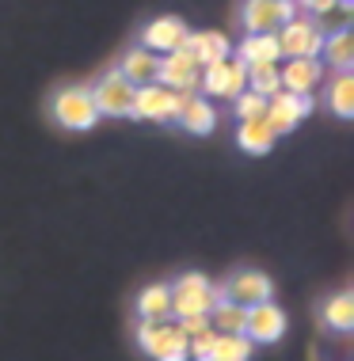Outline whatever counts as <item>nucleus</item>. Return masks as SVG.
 I'll return each mask as SVG.
<instances>
[{"mask_svg": "<svg viewBox=\"0 0 354 361\" xmlns=\"http://www.w3.org/2000/svg\"><path fill=\"white\" fill-rule=\"evenodd\" d=\"M50 118L69 133H88L95 122H100V111H95L92 87L88 84H65L50 95Z\"/></svg>", "mask_w": 354, "mask_h": 361, "instance_id": "obj_1", "label": "nucleus"}, {"mask_svg": "<svg viewBox=\"0 0 354 361\" xmlns=\"http://www.w3.org/2000/svg\"><path fill=\"white\" fill-rule=\"evenodd\" d=\"M187 343L191 338L183 335L175 319H137V346L153 361H191Z\"/></svg>", "mask_w": 354, "mask_h": 361, "instance_id": "obj_2", "label": "nucleus"}, {"mask_svg": "<svg viewBox=\"0 0 354 361\" xmlns=\"http://www.w3.org/2000/svg\"><path fill=\"white\" fill-rule=\"evenodd\" d=\"M213 300H218V286L206 274H179L172 281V319L210 316Z\"/></svg>", "mask_w": 354, "mask_h": 361, "instance_id": "obj_3", "label": "nucleus"}, {"mask_svg": "<svg viewBox=\"0 0 354 361\" xmlns=\"http://www.w3.org/2000/svg\"><path fill=\"white\" fill-rule=\"evenodd\" d=\"M199 87L206 99H236V95L248 87V65L236 61V57H221L213 65H202L199 73Z\"/></svg>", "mask_w": 354, "mask_h": 361, "instance_id": "obj_4", "label": "nucleus"}, {"mask_svg": "<svg viewBox=\"0 0 354 361\" xmlns=\"http://www.w3.org/2000/svg\"><path fill=\"white\" fill-rule=\"evenodd\" d=\"M134 95H137V87L118 69H107L100 80L92 84V99H95L100 118H130L134 114Z\"/></svg>", "mask_w": 354, "mask_h": 361, "instance_id": "obj_5", "label": "nucleus"}, {"mask_svg": "<svg viewBox=\"0 0 354 361\" xmlns=\"http://www.w3.org/2000/svg\"><path fill=\"white\" fill-rule=\"evenodd\" d=\"M312 106H317L312 92H278V95H271V99H267V114H263V122L271 126L274 137H282V133H293L305 118H309Z\"/></svg>", "mask_w": 354, "mask_h": 361, "instance_id": "obj_6", "label": "nucleus"}, {"mask_svg": "<svg viewBox=\"0 0 354 361\" xmlns=\"http://www.w3.org/2000/svg\"><path fill=\"white\" fill-rule=\"evenodd\" d=\"M218 297L232 300V305H240V308H252V305H263V300H274V281H271V274H263V270L244 267V270H232V274L221 281Z\"/></svg>", "mask_w": 354, "mask_h": 361, "instance_id": "obj_7", "label": "nucleus"}, {"mask_svg": "<svg viewBox=\"0 0 354 361\" xmlns=\"http://www.w3.org/2000/svg\"><path fill=\"white\" fill-rule=\"evenodd\" d=\"M286 327H290L286 312L274 305V300H263V305H252L248 308V319H244V338H248L252 346H274V343H282Z\"/></svg>", "mask_w": 354, "mask_h": 361, "instance_id": "obj_8", "label": "nucleus"}, {"mask_svg": "<svg viewBox=\"0 0 354 361\" xmlns=\"http://www.w3.org/2000/svg\"><path fill=\"white\" fill-rule=\"evenodd\" d=\"M293 16H297V8L290 0H244L240 4V27L248 35H274Z\"/></svg>", "mask_w": 354, "mask_h": 361, "instance_id": "obj_9", "label": "nucleus"}, {"mask_svg": "<svg viewBox=\"0 0 354 361\" xmlns=\"http://www.w3.org/2000/svg\"><path fill=\"white\" fill-rule=\"evenodd\" d=\"M274 35H278V46H282V61H286V57H320L324 31L317 27V19L293 16L290 23H282Z\"/></svg>", "mask_w": 354, "mask_h": 361, "instance_id": "obj_10", "label": "nucleus"}, {"mask_svg": "<svg viewBox=\"0 0 354 361\" xmlns=\"http://www.w3.org/2000/svg\"><path fill=\"white\" fill-rule=\"evenodd\" d=\"M183 95L172 92V87H164L160 80L156 84H145L137 87L134 95V114L130 118H145V122H175V111H179Z\"/></svg>", "mask_w": 354, "mask_h": 361, "instance_id": "obj_11", "label": "nucleus"}, {"mask_svg": "<svg viewBox=\"0 0 354 361\" xmlns=\"http://www.w3.org/2000/svg\"><path fill=\"white\" fill-rule=\"evenodd\" d=\"M199 73H202V65L194 61V54L187 46H179V50L160 57V76L156 80L179 95H191V92H199Z\"/></svg>", "mask_w": 354, "mask_h": 361, "instance_id": "obj_12", "label": "nucleus"}, {"mask_svg": "<svg viewBox=\"0 0 354 361\" xmlns=\"http://www.w3.org/2000/svg\"><path fill=\"white\" fill-rule=\"evenodd\" d=\"M187 35H191V27H187L179 16H156L153 23H145L141 42H137V46H145V50H153V54L164 57V54L179 50V46L187 42Z\"/></svg>", "mask_w": 354, "mask_h": 361, "instance_id": "obj_13", "label": "nucleus"}, {"mask_svg": "<svg viewBox=\"0 0 354 361\" xmlns=\"http://www.w3.org/2000/svg\"><path fill=\"white\" fill-rule=\"evenodd\" d=\"M175 122H179V130L191 133V137H210V133L218 130V111H213V103L206 99V95L191 92V95H183L179 111H175Z\"/></svg>", "mask_w": 354, "mask_h": 361, "instance_id": "obj_14", "label": "nucleus"}, {"mask_svg": "<svg viewBox=\"0 0 354 361\" xmlns=\"http://www.w3.org/2000/svg\"><path fill=\"white\" fill-rule=\"evenodd\" d=\"M282 92H317L324 80V61L320 57H286V65H278Z\"/></svg>", "mask_w": 354, "mask_h": 361, "instance_id": "obj_15", "label": "nucleus"}, {"mask_svg": "<svg viewBox=\"0 0 354 361\" xmlns=\"http://www.w3.org/2000/svg\"><path fill=\"white\" fill-rule=\"evenodd\" d=\"M118 73H122L134 87L156 84V76H160V54L145 50V46H134V50L122 54V61H118Z\"/></svg>", "mask_w": 354, "mask_h": 361, "instance_id": "obj_16", "label": "nucleus"}, {"mask_svg": "<svg viewBox=\"0 0 354 361\" xmlns=\"http://www.w3.org/2000/svg\"><path fill=\"white\" fill-rule=\"evenodd\" d=\"M232 57L244 61V65H278L282 61L278 35H244Z\"/></svg>", "mask_w": 354, "mask_h": 361, "instance_id": "obj_17", "label": "nucleus"}, {"mask_svg": "<svg viewBox=\"0 0 354 361\" xmlns=\"http://www.w3.org/2000/svg\"><path fill=\"white\" fill-rule=\"evenodd\" d=\"M183 46L194 54L199 65H213V61H221V57L232 54V38L221 35V31H191Z\"/></svg>", "mask_w": 354, "mask_h": 361, "instance_id": "obj_18", "label": "nucleus"}, {"mask_svg": "<svg viewBox=\"0 0 354 361\" xmlns=\"http://www.w3.org/2000/svg\"><path fill=\"white\" fill-rule=\"evenodd\" d=\"M137 319H172V286L168 281H153L137 293L134 300Z\"/></svg>", "mask_w": 354, "mask_h": 361, "instance_id": "obj_19", "label": "nucleus"}, {"mask_svg": "<svg viewBox=\"0 0 354 361\" xmlns=\"http://www.w3.org/2000/svg\"><path fill=\"white\" fill-rule=\"evenodd\" d=\"M320 57H324L328 69L350 73L354 69V35H350V27H347V31H328V35H324Z\"/></svg>", "mask_w": 354, "mask_h": 361, "instance_id": "obj_20", "label": "nucleus"}, {"mask_svg": "<svg viewBox=\"0 0 354 361\" xmlns=\"http://www.w3.org/2000/svg\"><path fill=\"white\" fill-rule=\"evenodd\" d=\"M320 319H324V327L347 335V331L354 327V293H350V289L331 293V297L320 305Z\"/></svg>", "mask_w": 354, "mask_h": 361, "instance_id": "obj_21", "label": "nucleus"}, {"mask_svg": "<svg viewBox=\"0 0 354 361\" xmlns=\"http://www.w3.org/2000/svg\"><path fill=\"white\" fill-rule=\"evenodd\" d=\"M274 133H271V126L263 122V118H244L240 126H236V145H240L248 156H267L274 149Z\"/></svg>", "mask_w": 354, "mask_h": 361, "instance_id": "obj_22", "label": "nucleus"}, {"mask_svg": "<svg viewBox=\"0 0 354 361\" xmlns=\"http://www.w3.org/2000/svg\"><path fill=\"white\" fill-rule=\"evenodd\" d=\"M324 103L336 118H354V73H336L328 80V92H324Z\"/></svg>", "mask_w": 354, "mask_h": 361, "instance_id": "obj_23", "label": "nucleus"}, {"mask_svg": "<svg viewBox=\"0 0 354 361\" xmlns=\"http://www.w3.org/2000/svg\"><path fill=\"white\" fill-rule=\"evenodd\" d=\"M206 319H210V327L218 331V335H244V319H248V308H240V305H232V300L218 297Z\"/></svg>", "mask_w": 354, "mask_h": 361, "instance_id": "obj_24", "label": "nucleus"}, {"mask_svg": "<svg viewBox=\"0 0 354 361\" xmlns=\"http://www.w3.org/2000/svg\"><path fill=\"white\" fill-rule=\"evenodd\" d=\"M252 350L255 346L244 335H218L202 361H252Z\"/></svg>", "mask_w": 354, "mask_h": 361, "instance_id": "obj_25", "label": "nucleus"}, {"mask_svg": "<svg viewBox=\"0 0 354 361\" xmlns=\"http://www.w3.org/2000/svg\"><path fill=\"white\" fill-rule=\"evenodd\" d=\"M248 92L263 95V99H271V95H278V92H282L278 65H248Z\"/></svg>", "mask_w": 354, "mask_h": 361, "instance_id": "obj_26", "label": "nucleus"}, {"mask_svg": "<svg viewBox=\"0 0 354 361\" xmlns=\"http://www.w3.org/2000/svg\"><path fill=\"white\" fill-rule=\"evenodd\" d=\"M232 114H236V122H244V118H263V114H267V99L244 87V92L232 99Z\"/></svg>", "mask_w": 354, "mask_h": 361, "instance_id": "obj_27", "label": "nucleus"}, {"mask_svg": "<svg viewBox=\"0 0 354 361\" xmlns=\"http://www.w3.org/2000/svg\"><path fill=\"white\" fill-rule=\"evenodd\" d=\"M336 4H339V0H293V8H301L309 19H320L324 12H331Z\"/></svg>", "mask_w": 354, "mask_h": 361, "instance_id": "obj_28", "label": "nucleus"}, {"mask_svg": "<svg viewBox=\"0 0 354 361\" xmlns=\"http://www.w3.org/2000/svg\"><path fill=\"white\" fill-rule=\"evenodd\" d=\"M175 324L183 327V335H187V338H191V335H199V331L210 327V319H206V316H183V319H175Z\"/></svg>", "mask_w": 354, "mask_h": 361, "instance_id": "obj_29", "label": "nucleus"}, {"mask_svg": "<svg viewBox=\"0 0 354 361\" xmlns=\"http://www.w3.org/2000/svg\"><path fill=\"white\" fill-rule=\"evenodd\" d=\"M290 4H293V0H290Z\"/></svg>", "mask_w": 354, "mask_h": 361, "instance_id": "obj_30", "label": "nucleus"}]
</instances>
